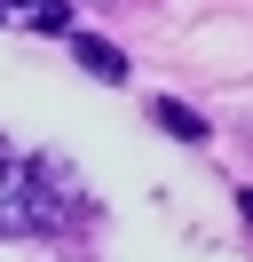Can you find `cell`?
<instances>
[{"label":"cell","mask_w":253,"mask_h":262,"mask_svg":"<svg viewBox=\"0 0 253 262\" xmlns=\"http://www.w3.org/2000/svg\"><path fill=\"white\" fill-rule=\"evenodd\" d=\"M63 214H71L63 175L40 159V151L0 143V238H40V230H56Z\"/></svg>","instance_id":"cell-1"},{"label":"cell","mask_w":253,"mask_h":262,"mask_svg":"<svg viewBox=\"0 0 253 262\" xmlns=\"http://www.w3.org/2000/svg\"><path fill=\"white\" fill-rule=\"evenodd\" d=\"M0 24H32V32H63L71 8L63 0H0Z\"/></svg>","instance_id":"cell-2"},{"label":"cell","mask_w":253,"mask_h":262,"mask_svg":"<svg viewBox=\"0 0 253 262\" xmlns=\"http://www.w3.org/2000/svg\"><path fill=\"white\" fill-rule=\"evenodd\" d=\"M79 64H87L95 80H127V56H119V48H103V40H79Z\"/></svg>","instance_id":"cell-3"},{"label":"cell","mask_w":253,"mask_h":262,"mask_svg":"<svg viewBox=\"0 0 253 262\" xmlns=\"http://www.w3.org/2000/svg\"><path fill=\"white\" fill-rule=\"evenodd\" d=\"M158 127H166V135H182V143H198V135H206V119H198V112H182V103H158Z\"/></svg>","instance_id":"cell-4"}]
</instances>
